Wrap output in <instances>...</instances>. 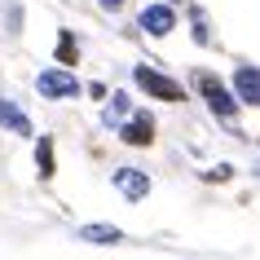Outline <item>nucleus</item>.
I'll return each mask as SVG.
<instances>
[{"label":"nucleus","mask_w":260,"mask_h":260,"mask_svg":"<svg viewBox=\"0 0 260 260\" xmlns=\"http://www.w3.org/2000/svg\"><path fill=\"white\" fill-rule=\"evenodd\" d=\"M194 88L203 93V102L212 106V115H216L220 123H230V128H234V119H238V97H234L212 71H194Z\"/></svg>","instance_id":"1"},{"label":"nucleus","mask_w":260,"mask_h":260,"mask_svg":"<svg viewBox=\"0 0 260 260\" xmlns=\"http://www.w3.org/2000/svg\"><path fill=\"white\" fill-rule=\"evenodd\" d=\"M133 80H137L154 102H185V88H181L177 80H168L164 71H154V67H137V71H133Z\"/></svg>","instance_id":"2"},{"label":"nucleus","mask_w":260,"mask_h":260,"mask_svg":"<svg viewBox=\"0 0 260 260\" xmlns=\"http://www.w3.org/2000/svg\"><path fill=\"white\" fill-rule=\"evenodd\" d=\"M36 88H40V97L57 102V97H75V93H80V80L71 75V67H49V71H40Z\"/></svg>","instance_id":"3"},{"label":"nucleus","mask_w":260,"mask_h":260,"mask_svg":"<svg viewBox=\"0 0 260 260\" xmlns=\"http://www.w3.org/2000/svg\"><path fill=\"white\" fill-rule=\"evenodd\" d=\"M141 31L154 36V40H164L168 31H177V9L172 5H146L141 9Z\"/></svg>","instance_id":"4"},{"label":"nucleus","mask_w":260,"mask_h":260,"mask_svg":"<svg viewBox=\"0 0 260 260\" xmlns=\"http://www.w3.org/2000/svg\"><path fill=\"white\" fill-rule=\"evenodd\" d=\"M110 181H115V190H119L123 199H133V203H141V199L150 194V177H146L141 168H119Z\"/></svg>","instance_id":"5"},{"label":"nucleus","mask_w":260,"mask_h":260,"mask_svg":"<svg viewBox=\"0 0 260 260\" xmlns=\"http://www.w3.org/2000/svg\"><path fill=\"white\" fill-rule=\"evenodd\" d=\"M234 97H238V106H260V67L234 71Z\"/></svg>","instance_id":"6"},{"label":"nucleus","mask_w":260,"mask_h":260,"mask_svg":"<svg viewBox=\"0 0 260 260\" xmlns=\"http://www.w3.org/2000/svg\"><path fill=\"white\" fill-rule=\"evenodd\" d=\"M119 137L128 141V146H150V141H154V119L141 110V115H133V119L119 128Z\"/></svg>","instance_id":"7"},{"label":"nucleus","mask_w":260,"mask_h":260,"mask_svg":"<svg viewBox=\"0 0 260 260\" xmlns=\"http://www.w3.org/2000/svg\"><path fill=\"white\" fill-rule=\"evenodd\" d=\"M0 128H9L14 137H31V119H27V110H18L9 97H0Z\"/></svg>","instance_id":"8"},{"label":"nucleus","mask_w":260,"mask_h":260,"mask_svg":"<svg viewBox=\"0 0 260 260\" xmlns=\"http://www.w3.org/2000/svg\"><path fill=\"white\" fill-rule=\"evenodd\" d=\"M75 238L93 243V247H115V243H123V230H115V225H80Z\"/></svg>","instance_id":"9"},{"label":"nucleus","mask_w":260,"mask_h":260,"mask_svg":"<svg viewBox=\"0 0 260 260\" xmlns=\"http://www.w3.org/2000/svg\"><path fill=\"white\" fill-rule=\"evenodd\" d=\"M36 168H40V181H53V137H36Z\"/></svg>","instance_id":"10"},{"label":"nucleus","mask_w":260,"mask_h":260,"mask_svg":"<svg viewBox=\"0 0 260 260\" xmlns=\"http://www.w3.org/2000/svg\"><path fill=\"white\" fill-rule=\"evenodd\" d=\"M80 62V44H75V31H57V67H75Z\"/></svg>","instance_id":"11"},{"label":"nucleus","mask_w":260,"mask_h":260,"mask_svg":"<svg viewBox=\"0 0 260 260\" xmlns=\"http://www.w3.org/2000/svg\"><path fill=\"white\" fill-rule=\"evenodd\" d=\"M123 115H128V93H115L106 106V123H123Z\"/></svg>","instance_id":"12"},{"label":"nucleus","mask_w":260,"mask_h":260,"mask_svg":"<svg viewBox=\"0 0 260 260\" xmlns=\"http://www.w3.org/2000/svg\"><path fill=\"white\" fill-rule=\"evenodd\" d=\"M203 177H207V181H230V177H234V168H230V164H216L212 172H203Z\"/></svg>","instance_id":"13"},{"label":"nucleus","mask_w":260,"mask_h":260,"mask_svg":"<svg viewBox=\"0 0 260 260\" xmlns=\"http://www.w3.org/2000/svg\"><path fill=\"white\" fill-rule=\"evenodd\" d=\"M194 40L199 44H207L212 36H207V22H203V14H194Z\"/></svg>","instance_id":"14"},{"label":"nucleus","mask_w":260,"mask_h":260,"mask_svg":"<svg viewBox=\"0 0 260 260\" xmlns=\"http://www.w3.org/2000/svg\"><path fill=\"white\" fill-rule=\"evenodd\" d=\"M97 5H102V9H110V14H119V9L128 5V0H97Z\"/></svg>","instance_id":"15"},{"label":"nucleus","mask_w":260,"mask_h":260,"mask_svg":"<svg viewBox=\"0 0 260 260\" xmlns=\"http://www.w3.org/2000/svg\"><path fill=\"white\" fill-rule=\"evenodd\" d=\"M256 172H260V164H256Z\"/></svg>","instance_id":"16"}]
</instances>
